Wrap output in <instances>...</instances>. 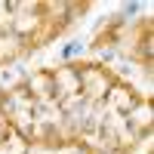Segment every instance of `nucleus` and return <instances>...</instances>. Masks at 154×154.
I'll return each mask as SVG.
<instances>
[{"label":"nucleus","mask_w":154,"mask_h":154,"mask_svg":"<svg viewBox=\"0 0 154 154\" xmlns=\"http://www.w3.org/2000/svg\"><path fill=\"white\" fill-rule=\"evenodd\" d=\"M6 117L28 148L133 154L151 136V99L102 62L37 68L6 89Z\"/></svg>","instance_id":"f257e3e1"},{"label":"nucleus","mask_w":154,"mask_h":154,"mask_svg":"<svg viewBox=\"0 0 154 154\" xmlns=\"http://www.w3.org/2000/svg\"><path fill=\"white\" fill-rule=\"evenodd\" d=\"M86 9L89 0H0V65L43 49Z\"/></svg>","instance_id":"f03ea898"},{"label":"nucleus","mask_w":154,"mask_h":154,"mask_svg":"<svg viewBox=\"0 0 154 154\" xmlns=\"http://www.w3.org/2000/svg\"><path fill=\"white\" fill-rule=\"evenodd\" d=\"M120 37H123V40H117V46H120L133 62H139V65L148 71V68H151V16L139 19V22L133 25V31H130V34H120Z\"/></svg>","instance_id":"7ed1b4c3"},{"label":"nucleus","mask_w":154,"mask_h":154,"mask_svg":"<svg viewBox=\"0 0 154 154\" xmlns=\"http://www.w3.org/2000/svg\"><path fill=\"white\" fill-rule=\"evenodd\" d=\"M28 151L31 148L25 145V139L6 117V89L0 86V154H28Z\"/></svg>","instance_id":"20e7f679"},{"label":"nucleus","mask_w":154,"mask_h":154,"mask_svg":"<svg viewBox=\"0 0 154 154\" xmlns=\"http://www.w3.org/2000/svg\"><path fill=\"white\" fill-rule=\"evenodd\" d=\"M148 154H154V151H148Z\"/></svg>","instance_id":"39448f33"}]
</instances>
